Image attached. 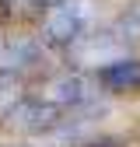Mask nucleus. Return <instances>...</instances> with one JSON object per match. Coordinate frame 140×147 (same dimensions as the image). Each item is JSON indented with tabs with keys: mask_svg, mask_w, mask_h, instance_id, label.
Listing matches in <instances>:
<instances>
[{
	"mask_svg": "<svg viewBox=\"0 0 140 147\" xmlns=\"http://www.w3.org/2000/svg\"><path fill=\"white\" fill-rule=\"evenodd\" d=\"M98 18L95 0H56L49 7V14L42 18V42L46 46H74L77 39H84L91 32Z\"/></svg>",
	"mask_w": 140,
	"mask_h": 147,
	"instance_id": "f257e3e1",
	"label": "nucleus"
},
{
	"mask_svg": "<svg viewBox=\"0 0 140 147\" xmlns=\"http://www.w3.org/2000/svg\"><path fill=\"white\" fill-rule=\"evenodd\" d=\"M95 95H98L95 81L81 77V74H60V77L49 84V91H46V98L56 102V105L63 109V116H67V112L81 116L88 105H95Z\"/></svg>",
	"mask_w": 140,
	"mask_h": 147,
	"instance_id": "f03ea898",
	"label": "nucleus"
},
{
	"mask_svg": "<svg viewBox=\"0 0 140 147\" xmlns=\"http://www.w3.org/2000/svg\"><path fill=\"white\" fill-rule=\"evenodd\" d=\"M7 119L25 133H42V130H52L56 123H63V109L49 98H18Z\"/></svg>",
	"mask_w": 140,
	"mask_h": 147,
	"instance_id": "7ed1b4c3",
	"label": "nucleus"
},
{
	"mask_svg": "<svg viewBox=\"0 0 140 147\" xmlns=\"http://www.w3.org/2000/svg\"><path fill=\"white\" fill-rule=\"evenodd\" d=\"M122 39L116 32H109V35H102V39H77L74 46V60L77 63H84V67H105V63H112V60H122Z\"/></svg>",
	"mask_w": 140,
	"mask_h": 147,
	"instance_id": "20e7f679",
	"label": "nucleus"
},
{
	"mask_svg": "<svg viewBox=\"0 0 140 147\" xmlns=\"http://www.w3.org/2000/svg\"><path fill=\"white\" fill-rule=\"evenodd\" d=\"M39 63V46L32 39H4L0 42V77H14Z\"/></svg>",
	"mask_w": 140,
	"mask_h": 147,
	"instance_id": "39448f33",
	"label": "nucleus"
},
{
	"mask_svg": "<svg viewBox=\"0 0 140 147\" xmlns=\"http://www.w3.org/2000/svg\"><path fill=\"white\" fill-rule=\"evenodd\" d=\"M95 74H98V84L109 88V91H126V88H137L140 84V63L137 60H126V56L98 67Z\"/></svg>",
	"mask_w": 140,
	"mask_h": 147,
	"instance_id": "423d86ee",
	"label": "nucleus"
},
{
	"mask_svg": "<svg viewBox=\"0 0 140 147\" xmlns=\"http://www.w3.org/2000/svg\"><path fill=\"white\" fill-rule=\"evenodd\" d=\"M116 35H119V39H140V0L122 11L119 25H116Z\"/></svg>",
	"mask_w": 140,
	"mask_h": 147,
	"instance_id": "0eeeda50",
	"label": "nucleus"
},
{
	"mask_svg": "<svg viewBox=\"0 0 140 147\" xmlns=\"http://www.w3.org/2000/svg\"><path fill=\"white\" fill-rule=\"evenodd\" d=\"M91 147H119V140H109V137H105V140H98V144H91Z\"/></svg>",
	"mask_w": 140,
	"mask_h": 147,
	"instance_id": "6e6552de",
	"label": "nucleus"
},
{
	"mask_svg": "<svg viewBox=\"0 0 140 147\" xmlns=\"http://www.w3.org/2000/svg\"><path fill=\"white\" fill-rule=\"evenodd\" d=\"M7 147H11V144H7Z\"/></svg>",
	"mask_w": 140,
	"mask_h": 147,
	"instance_id": "1a4fd4ad",
	"label": "nucleus"
}]
</instances>
